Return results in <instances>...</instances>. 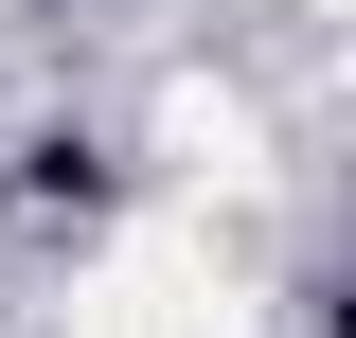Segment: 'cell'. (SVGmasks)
Wrapping results in <instances>:
<instances>
[{"label":"cell","instance_id":"obj_1","mask_svg":"<svg viewBox=\"0 0 356 338\" xmlns=\"http://www.w3.org/2000/svg\"><path fill=\"white\" fill-rule=\"evenodd\" d=\"M72 338H250V267L214 232H107L72 267Z\"/></svg>","mask_w":356,"mask_h":338}]
</instances>
